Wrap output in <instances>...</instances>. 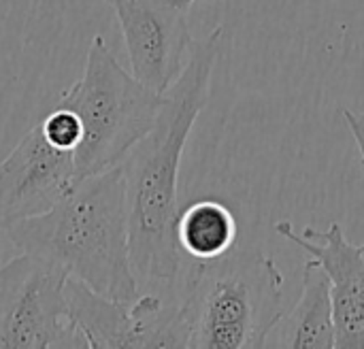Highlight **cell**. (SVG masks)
<instances>
[{"instance_id": "1", "label": "cell", "mask_w": 364, "mask_h": 349, "mask_svg": "<svg viewBox=\"0 0 364 349\" xmlns=\"http://www.w3.org/2000/svg\"><path fill=\"white\" fill-rule=\"evenodd\" d=\"M224 45V26L194 41L186 68L166 90L151 130L122 160L128 200L130 258L143 281L171 284L183 254L177 245V179L188 136L209 102L211 75Z\"/></svg>"}, {"instance_id": "2", "label": "cell", "mask_w": 364, "mask_h": 349, "mask_svg": "<svg viewBox=\"0 0 364 349\" xmlns=\"http://www.w3.org/2000/svg\"><path fill=\"white\" fill-rule=\"evenodd\" d=\"M4 232L23 254L58 264L111 301L130 305L139 299L122 164L79 181L51 211Z\"/></svg>"}, {"instance_id": "3", "label": "cell", "mask_w": 364, "mask_h": 349, "mask_svg": "<svg viewBox=\"0 0 364 349\" xmlns=\"http://www.w3.org/2000/svg\"><path fill=\"white\" fill-rule=\"evenodd\" d=\"M284 316V275L258 249L192 260L177 307L186 349H258Z\"/></svg>"}, {"instance_id": "4", "label": "cell", "mask_w": 364, "mask_h": 349, "mask_svg": "<svg viewBox=\"0 0 364 349\" xmlns=\"http://www.w3.org/2000/svg\"><path fill=\"white\" fill-rule=\"evenodd\" d=\"M164 94L154 92L128 73L96 34L90 43L79 81L62 92L58 107L73 111L81 122V141L75 149L77 181L105 173L151 130Z\"/></svg>"}, {"instance_id": "5", "label": "cell", "mask_w": 364, "mask_h": 349, "mask_svg": "<svg viewBox=\"0 0 364 349\" xmlns=\"http://www.w3.org/2000/svg\"><path fill=\"white\" fill-rule=\"evenodd\" d=\"M68 273L21 254L0 267V349H85L68 318Z\"/></svg>"}, {"instance_id": "6", "label": "cell", "mask_w": 364, "mask_h": 349, "mask_svg": "<svg viewBox=\"0 0 364 349\" xmlns=\"http://www.w3.org/2000/svg\"><path fill=\"white\" fill-rule=\"evenodd\" d=\"M64 296L68 318L85 341V349L183 348L177 307H166L160 296L145 294L124 305L70 275Z\"/></svg>"}, {"instance_id": "7", "label": "cell", "mask_w": 364, "mask_h": 349, "mask_svg": "<svg viewBox=\"0 0 364 349\" xmlns=\"http://www.w3.org/2000/svg\"><path fill=\"white\" fill-rule=\"evenodd\" d=\"M122 28L132 75L158 94L179 79L194 36L188 9L175 0H105Z\"/></svg>"}, {"instance_id": "8", "label": "cell", "mask_w": 364, "mask_h": 349, "mask_svg": "<svg viewBox=\"0 0 364 349\" xmlns=\"http://www.w3.org/2000/svg\"><path fill=\"white\" fill-rule=\"evenodd\" d=\"M77 183L75 151L53 145L38 122L0 162V230L51 211Z\"/></svg>"}, {"instance_id": "9", "label": "cell", "mask_w": 364, "mask_h": 349, "mask_svg": "<svg viewBox=\"0 0 364 349\" xmlns=\"http://www.w3.org/2000/svg\"><path fill=\"white\" fill-rule=\"evenodd\" d=\"M275 232L324 267L331 279L337 349H364V245L352 243L339 224L296 232L290 222H277Z\"/></svg>"}, {"instance_id": "10", "label": "cell", "mask_w": 364, "mask_h": 349, "mask_svg": "<svg viewBox=\"0 0 364 349\" xmlns=\"http://www.w3.org/2000/svg\"><path fill=\"white\" fill-rule=\"evenodd\" d=\"M264 348L337 349L331 279L318 260L305 262L301 299L288 313L284 311Z\"/></svg>"}, {"instance_id": "11", "label": "cell", "mask_w": 364, "mask_h": 349, "mask_svg": "<svg viewBox=\"0 0 364 349\" xmlns=\"http://www.w3.org/2000/svg\"><path fill=\"white\" fill-rule=\"evenodd\" d=\"M177 245L179 252L196 262H207L224 256L237 243V215L215 198H200L179 209L177 218Z\"/></svg>"}, {"instance_id": "12", "label": "cell", "mask_w": 364, "mask_h": 349, "mask_svg": "<svg viewBox=\"0 0 364 349\" xmlns=\"http://www.w3.org/2000/svg\"><path fill=\"white\" fill-rule=\"evenodd\" d=\"M41 128H43L45 136L53 145H58L62 149H73L75 151L79 141H81V122H79V117L73 111H68L64 107H58V104L41 119Z\"/></svg>"}, {"instance_id": "13", "label": "cell", "mask_w": 364, "mask_h": 349, "mask_svg": "<svg viewBox=\"0 0 364 349\" xmlns=\"http://www.w3.org/2000/svg\"><path fill=\"white\" fill-rule=\"evenodd\" d=\"M341 115L346 119L348 130L352 132V136L356 141V147L360 151V160H363L364 166V113L354 111V109H341Z\"/></svg>"}, {"instance_id": "14", "label": "cell", "mask_w": 364, "mask_h": 349, "mask_svg": "<svg viewBox=\"0 0 364 349\" xmlns=\"http://www.w3.org/2000/svg\"><path fill=\"white\" fill-rule=\"evenodd\" d=\"M175 2H177L179 6H183V9H190L196 0H175Z\"/></svg>"}]
</instances>
